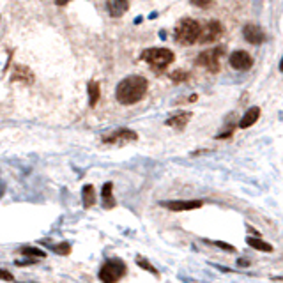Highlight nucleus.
Wrapping results in <instances>:
<instances>
[{"label": "nucleus", "instance_id": "17", "mask_svg": "<svg viewBox=\"0 0 283 283\" xmlns=\"http://www.w3.org/2000/svg\"><path fill=\"white\" fill-rule=\"evenodd\" d=\"M246 244L257 251H264V253H271L273 251V246L269 243H266V241H262L260 237H246Z\"/></svg>", "mask_w": 283, "mask_h": 283}, {"label": "nucleus", "instance_id": "5", "mask_svg": "<svg viewBox=\"0 0 283 283\" xmlns=\"http://www.w3.org/2000/svg\"><path fill=\"white\" fill-rule=\"evenodd\" d=\"M223 53H225L223 46L205 50V52H202L200 55L197 57V66L205 67V69L211 71V73H218L220 71V59Z\"/></svg>", "mask_w": 283, "mask_h": 283}, {"label": "nucleus", "instance_id": "2", "mask_svg": "<svg viewBox=\"0 0 283 283\" xmlns=\"http://www.w3.org/2000/svg\"><path fill=\"white\" fill-rule=\"evenodd\" d=\"M200 34H202L200 23L191 20V18H182V20L175 25V30H174L175 41H177L179 44H182V46L195 44L200 39Z\"/></svg>", "mask_w": 283, "mask_h": 283}, {"label": "nucleus", "instance_id": "11", "mask_svg": "<svg viewBox=\"0 0 283 283\" xmlns=\"http://www.w3.org/2000/svg\"><path fill=\"white\" fill-rule=\"evenodd\" d=\"M191 121V112H177L174 115H170L165 121V124L168 128H174L177 131H182V129L188 126V122Z\"/></svg>", "mask_w": 283, "mask_h": 283}, {"label": "nucleus", "instance_id": "27", "mask_svg": "<svg viewBox=\"0 0 283 283\" xmlns=\"http://www.w3.org/2000/svg\"><path fill=\"white\" fill-rule=\"evenodd\" d=\"M237 264H241V266H244V267L250 266V264H248V260H239V262H237Z\"/></svg>", "mask_w": 283, "mask_h": 283}, {"label": "nucleus", "instance_id": "24", "mask_svg": "<svg viewBox=\"0 0 283 283\" xmlns=\"http://www.w3.org/2000/svg\"><path fill=\"white\" fill-rule=\"evenodd\" d=\"M170 78L174 80V82H186V80H188V73L175 71V73H172V75H170Z\"/></svg>", "mask_w": 283, "mask_h": 283}, {"label": "nucleus", "instance_id": "20", "mask_svg": "<svg viewBox=\"0 0 283 283\" xmlns=\"http://www.w3.org/2000/svg\"><path fill=\"white\" fill-rule=\"evenodd\" d=\"M136 266L142 267V269H145V271H147V273L154 274L156 278H159V276H161V273H159V271L156 269L154 266H151V262H149L147 258H144V257H136Z\"/></svg>", "mask_w": 283, "mask_h": 283}, {"label": "nucleus", "instance_id": "22", "mask_svg": "<svg viewBox=\"0 0 283 283\" xmlns=\"http://www.w3.org/2000/svg\"><path fill=\"white\" fill-rule=\"evenodd\" d=\"M207 243H209V244H213V246L221 248V250H225V251H228V253H232V251H235V248L232 246V244L223 243V241H207Z\"/></svg>", "mask_w": 283, "mask_h": 283}, {"label": "nucleus", "instance_id": "9", "mask_svg": "<svg viewBox=\"0 0 283 283\" xmlns=\"http://www.w3.org/2000/svg\"><path fill=\"white\" fill-rule=\"evenodd\" d=\"M221 34H223V27H221L220 21L213 20V21H209V23L205 25L204 29H202V34H200V39H198V43H202V44L214 43V41L220 39Z\"/></svg>", "mask_w": 283, "mask_h": 283}, {"label": "nucleus", "instance_id": "4", "mask_svg": "<svg viewBox=\"0 0 283 283\" xmlns=\"http://www.w3.org/2000/svg\"><path fill=\"white\" fill-rule=\"evenodd\" d=\"M128 273V267L121 258H110L99 269V281L101 283H117L121 281V278H124V274Z\"/></svg>", "mask_w": 283, "mask_h": 283}, {"label": "nucleus", "instance_id": "10", "mask_svg": "<svg viewBox=\"0 0 283 283\" xmlns=\"http://www.w3.org/2000/svg\"><path fill=\"white\" fill-rule=\"evenodd\" d=\"M243 36H244V39H246L250 44H253V46H257V44H262L264 41H266V34L262 32V29H260V27H257V25H253V23L244 25Z\"/></svg>", "mask_w": 283, "mask_h": 283}, {"label": "nucleus", "instance_id": "18", "mask_svg": "<svg viewBox=\"0 0 283 283\" xmlns=\"http://www.w3.org/2000/svg\"><path fill=\"white\" fill-rule=\"evenodd\" d=\"M99 96H101V89H99L98 82H89V105L96 106L99 101Z\"/></svg>", "mask_w": 283, "mask_h": 283}, {"label": "nucleus", "instance_id": "8", "mask_svg": "<svg viewBox=\"0 0 283 283\" xmlns=\"http://www.w3.org/2000/svg\"><path fill=\"white\" fill-rule=\"evenodd\" d=\"M228 62H230V66L237 71H248L253 66V59H251L250 53L244 52V50H235V52L228 57Z\"/></svg>", "mask_w": 283, "mask_h": 283}, {"label": "nucleus", "instance_id": "6", "mask_svg": "<svg viewBox=\"0 0 283 283\" xmlns=\"http://www.w3.org/2000/svg\"><path fill=\"white\" fill-rule=\"evenodd\" d=\"M136 140H138V135L133 129H128V128H121L117 131L110 133V135L103 136V144H112V145H126L129 142H136Z\"/></svg>", "mask_w": 283, "mask_h": 283}, {"label": "nucleus", "instance_id": "3", "mask_svg": "<svg viewBox=\"0 0 283 283\" xmlns=\"http://www.w3.org/2000/svg\"><path fill=\"white\" fill-rule=\"evenodd\" d=\"M174 52H170L168 48H147L142 53V60L156 71H165L174 62Z\"/></svg>", "mask_w": 283, "mask_h": 283}, {"label": "nucleus", "instance_id": "1", "mask_svg": "<svg viewBox=\"0 0 283 283\" xmlns=\"http://www.w3.org/2000/svg\"><path fill=\"white\" fill-rule=\"evenodd\" d=\"M147 80L144 76L133 75L128 78L121 80L115 89V98L121 105H135L140 99H144L145 92H147Z\"/></svg>", "mask_w": 283, "mask_h": 283}, {"label": "nucleus", "instance_id": "15", "mask_svg": "<svg viewBox=\"0 0 283 283\" xmlns=\"http://www.w3.org/2000/svg\"><path fill=\"white\" fill-rule=\"evenodd\" d=\"M101 204L105 209L115 207V198H113V184L112 182H105L101 190Z\"/></svg>", "mask_w": 283, "mask_h": 283}, {"label": "nucleus", "instance_id": "19", "mask_svg": "<svg viewBox=\"0 0 283 283\" xmlns=\"http://www.w3.org/2000/svg\"><path fill=\"white\" fill-rule=\"evenodd\" d=\"M20 253L23 255V257H32V258H44L46 257V253H44L43 250H37V248H34V246L20 248Z\"/></svg>", "mask_w": 283, "mask_h": 283}, {"label": "nucleus", "instance_id": "25", "mask_svg": "<svg viewBox=\"0 0 283 283\" xmlns=\"http://www.w3.org/2000/svg\"><path fill=\"white\" fill-rule=\"evenodd\" d=\"M2 276H4V281H13V276L7 269H2Z\"/></svg>", "mask_w": 283, "mask_h": 283}, {"label": "nucleus", "instance_id": "28", "mask_svg": "<svg viewBox=\"0 0 283 283\" xmlns=\"http://www.w3.org/2000/svg\"><path fill=\"white\" fill-rule=\"evenodd\" d=\"M280 71H283V57H281V62H280Z\"/></svg>", "mask_w": 283, "mask_h": 283}, {"label": "nucleus", "instance_id": "26", "mask_svg": "<svg viewBox=\"0 0 283 283\" xmlns=\"http://www.w3.org/2000/svg\"><path fill=\"white\" fill-rule=\"evenodd\" d=\"M57 6H66V4H69V0H55Z\"/></svg>", "mask_w": 283, "mask_h": 283}, {"label": "nucleus", "instance_id": "7", "mask_svg": "<svg viewBox=\"0 0 283 283\" xmlns=\"http://www.w3.org/2000/svg\"><path fill=\"white\" fill-rule=\"evenodd\" d=\"M161 207L168 209V211H175V213H182V211H195V209H200L204 205L202 200H168V202H159Z\"/></svg>", "mask_w": 283, "mask_h": 283}, {"label": "nucleus", "instance_id": "23", "mask_svg": "<svg viewBox=\"0 0 283 283\" xmlns=\"http://www.w3.org/2000/svg\"><path fill=\"white\" fill-rule=\"evenodd\" d=\"M195 7H200V9H207V7L214 6V0H190Z\"/></svg>", "mask_w": 283, "mask_h": 283}, {"label": "nucleus", "instance_id": "12", "mask_svg": "<svg viewBox=\"0 0 283 283\" xmlns=\"http://www.w3.org/2000/svg\"><path fill=\"white\" fill-rule=\"evenodd\" d=\"M11 82H20L25 83V85H30V83H34V73L25 66H16L13 69V75H11Z\"/></svg>", "mask_w": 283, "mask_h": 283}, {"label": "nucleus", "instance_id": "16", "mask_svg": "<svg viewBox=\"0 0 283 283\" xmlns=\"http://www.w3.org/2000/svg\"><path fill=\"white\" fill-rule=\"evenodd\" d=\"M96 190H94V186L92 184H85L82 188V202H83V207L85 209H90V207H94V204H96Z\"/></svg>", "mask_w": 283, "mask_h": 283}, {"label": "nucleus", "instance_id": "14", "mask_svg": "<svg viewBox=\"0 0 283 283\" xmlns=\"http://www.w3.org/2000/svg\"><path fill=\"white\" fill-rule=\"evenodd\" d=\"M258 117H260V108H258V106H251V108L248 110V112L244 113L243 117H241V121H239V128H241V129H248V128H251V126H253L255 122L258 121Z\"/></svg>", "mask_w": 283, "mask_h": 283}, {"label": "nucleus", "instance_id": "21", "mask_svg": "<svg viewBox=\"0 0 283 283\" xmlns=\"http://www.w3.org/2000/svg\"><path fill=\"white\" fill-rule=\"evenodd\" d=\"M57 255H69L71 253V244L69 243H60V244H55L52 248Z\"/></svg>", "mask_w": 283, "mask_h": 283}, {"label": "nucleus", "instance_id": "13", "mask_svg": "<svg viewBox=\"0 0 283 283\" xmlns=\"http://www.w3.org/2000/svg\"><path fill=\"white\" fill-rule=\"evenodd\" d=\"M106 9H108L112 18H121L122 14L128 13L129 2L128 0H108V2H106Z\"/></svg>", "mask_w": 283, "mask_h": 283}]
</instances>
